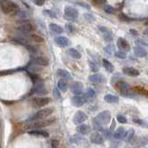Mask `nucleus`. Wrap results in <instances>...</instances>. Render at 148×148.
Segmentation results:
<instances>
[{
  "instance_id": "9",
  "label": "nucleus",
  "mask_w": 148,
  "mask_h": 148,
  "mask_svg": "<svg viewBox=\"0 0 148 148\" xmlns=\"http://www.w3.org/2000/svg\"><path fill=\"white\" fill-rule=\"evenodd\" d=\"M71 91L75 95H80L83 92V84L81 82H73L71 84Z\"/></svg>"
},
{
  "instance_id": "1",
  "label": "nucleus",
  "mask_w": 148,
  "mask_h": 148,
  "mask_svg": "<svg viewBox=\"0 0 148 148\" xmlns=\"http://www.w3.org/2000/svg\"><path fill=\"white\" fill-rule=\"evenodd\" d=\"M56 121V118H47L45 119L37 120V121H32L29 123L26 126L27 129H30V131H34V130H41L42 128L47 127L52 125Z\"/></svg>"
},
{
  "instance_id": "31",
  "label": "nucleus",
  "mask_w": 148,
  "mask_h": 148,
  "mask_svg": "<svg viewBox=\"0 0 148 148\" xmlns=\"http://www.w3.org/2000/svg\"><path fill=\"white\" fill-rule=\"evenodd\" d=\"M30 38H31V40H32L34 42H35V43H38V44L44 43V42H45L43 37H41L40 35H37V34H32L30 36Z\"/></svg>"
},
{
  "instance_id": "2",
  "label": "nucleus",
  "mask_w": 148,
  "mask_h": 148,
  "mask_svg": "<svg viewBox=\"0 0 148 148\" xmlns=\"http://www.w3.org/2000/svg\"><path fill=\"white\" fill-rule=\"evenodd\" d=\"M0 6H1V9L2 11L5 14H12V13H17L20 8H18V6L12 1H1L0 2Z\"/></svg>"
},
{
  "instance_id": "47",
  "label": "nucleus",
  "mask_w": 148,
  "mask_h": 148,
  "mask_svg": "<svg viewBox=\"0 0 148 148\" xmlns=\"http://www.w3.org/2000/svg\"><path fill=\"white\" fill-rule=\"evenodd\" d=\"M66 28H67V32H69V34H72V32H74V27L71 24H67Z\"/></svg>"
},
{
  "instance_id": "11",
  "label": "nucleus",
  "mask_w": 148,
  "mask_h": 148,
  "mask_svg": "<svg viewBox=\"0 0 148 148\" xmlns=\"http://www.w3.org/2000/svg\"><path fill=\"white\" fill-rule=\"evenodd\" d=\"M87 119H88L87 115L83 112V111H78L73 117V122L75 124H82L84 122L85 120H87Z\"/></svg>"
},
{
  "instance_id": "36",
  "label": "nucleus",
  "mask_w": 148,
  "mask_h": 148,
  "mask_svg": "<svg viewBox=\"0 0 148 148\" xmlns=\"http://www.w3.org/2000/svg\"><path fill=\"white\" fill-rule=\"evenodd\" d=\"M84 141H86L85 139H83L80 136H74L71 138V142L72 143H84Z\"/></svg>"
},
{
  "instance_id": "32",
  "label": "nucleus",
  "mask_w": 148,
  "mask_h": 148,
  "mask_svg": "<svg viewBox=\"0 0 148 148\" xmlns=\"http://www.w3.org/2000/svg\"><path fill=\"white\" fill-rule=\"evenodd\" d=\"M92 126L95 131H103V128H102V124L97 121V119L95 118L92 119Z\"/></svg>"
},
{
  "instance_id": "15",
  "label": "nucleus",
  "mask_w": 148,
  "mask_h": 148,
  "mask_svg": "<svg viewBox=\"0 0 148 148\" xmlns=\"http://www.w3.org/2000/svg\"><path fill=\"white\" fill-rule=\"evenodd\" d=\"M134 55L137 56L138 58H145L148 52H147V50L143 47V46H141V45H136V46H134Z\"/></svg>"
},
{
  "instance_id": "40",
  "label": "nucleus",
  "mask_w": 148,
  "mask_h": 148,
  "mask_svg": "<svg viewBox=\"0 0 148 148\" xmlns=\"http://www.w3.org/2000/svg\"><path fill=\"white\" fill-rule=\"evenodd\" d=\"M115 56L117 58H120V59H124V58H127V56H126V53H124V52H121V51H117V52H115Z\"/></svg>"
},
{
  "instance_id": "46",
  "label": "nucleus",
  "mask_w": 148,
  "mask_h": 148,
  "mask_svg": "<svg viewBox=\"0 0 148 148\" xmlns=\"http://www.w3.org/2000/svg\"><path fill=\"white\" fill-rule=\"evenodd\" d=\"M119 18H121V20L125 21H133V18H131L127 16H125L124 14H120L119 15Z\"/></svg>"
},
{
  "instance_id": "49",
  "label": "nucleus",
  "mask_w": 148,
  "mask_h": 148,
  "mask_svg": "<svg viewBox=\"0 0 148 148\" xmlns=\"http://www.w3.org/2000/svg\"><path fill=\"white\" fill-rule=\"evenodd\" d=\"M98 29H99L100 32H103V34H106V32H109V30H108L106 27H105V26H101V25H99V26H98Z\"/></svg>"
},
{
  "instance_id": "10",
  "label": "nucleus",
  "mask_w": 148,
  "mask_h": 148,
  "mask_svg": "<svg viewBox=\"0 0 148 148\" xmlns=\"http://www.w3.org/2000/svg\"><path fill=\"white\" fill-rule=\"evenodd\" d=\"M117 46L119 47V51H121V52H129L130 49H131V47H130V45L128 42L125 40L124 38H119L118 41H117Z\"/></svg>"
},
{
  "instance_id": "45",
  "label": "nucleus",
  "mask_w": 148,
  "mask_h": 148,
  "mask_svg": "<svg viewBox=\"0 0 148 148\" xmlns=\"http://www.w3.org/2000/svg\"><path fill=\"white\" fill-rule=\"evenodd\" d=\"M50 145H51V148H58L59 145V142L58 140H52Z\"/></svg>"
},
{
  "instance_id": "14",
  "label": "nucleus",
  "mask_w": 148,
  "mask_h": 148,
  "mask_svg": "<svg viewBox=\"0 0 148 148\" xmlns=\"http://www.w3.org/2000/svg\"><path fill=\"white\" fill-rule=\"evenodd\" d=\"M122 72L129 77H137L140 75V72H139L138 69L132 67H124L122 69Z\"/></svg>"
},
{
  "instance_id": "44",
  "label": "nucleus",
  "mask_w": 148,
  "mask_h": 148,
  "mask_svg": "<svg viewBox=\"0 0 148 148\" xmlns=\"http://www.w3.org/2000/svg\"><path fill=\"white\" fill-rule=\"evenodd\" d=\"M102 132H103V134H104V136H105L106 139H109L111 137V135H112L109 130H103Z\"/></svg>"
},
{
  "instance_id": "4",
  "label": "nucleus",
  "mask_w": 148,
  "mask_h": 148,
  "mask_svg": "<svg viewBox=\"0 0 148 148\" xmlns=\"http://www.w3.org/2000/svg\"><path fill=\"white\" fill-rule=\"evenodd\" d=\"M64 17L68 21H76L79 18V11L78 9L72 7H66L64 9Z\"/></svg>"
},
{
  "instance_id": "43",
  "label": "nucleus",
  "mask_w": 148,
  "mask_h": 148,
  "mask_svg": "<svg viewBox=\"0 0 148 148\" xmlns=\"http://www.w3.org/2000/svg\"><path fill=\"white\" fill-rule=\"evenodd\" d=\"M77 5H79V6H81L82 8H84L86 9H90L91 7H90V5L88 4V3H85V2H76Z\"/></svg>"
},
{
  "instance_id": "54",
  "label": "nucleus",
  "mask_w": 148,
  "mask_h": 148,
  "mask_svg": "<svg viewBox=\"0 0 148 148\" xmlns=\"http://www.w3.org/2000/svg\"><path fill=\"white\" fill-rule=\"evenodd\" d=\"M133 122H135V123H139V124H142L143 125V121H142V120H140V119H133Z\"/></svg>"
},
{
  "instance_id": "22",
  "label": "nucleus",
  "mask_w": 148,
  "mask_h": 148,
  "mask_svg": "<svg viewBox=\"0 0 148 148\" xmlns=\"http://www.w3.org/2000/svg\"><path fill=\"white\" fill-rule=\"evenodd\" d=\"M126 131H125V129L123 127H119V129H117V131H116L113 134V137L115 139H117V140H120V139H124L125 135H126Z\"/></svg>"
},
{
  "instance_id": "29",
  "label": "nucleus",
  "mask_w": 148,
  "mask_h": 148,
  "mask_svg": "<svg viewBox=\"0 0 148 148\" xmlns=\"http://www.w3.org/2000/svg\"><path fill=\"white\" fill-rule=\"evenodd\" d=\"M95 96H96V92L94 89H88L84 95V98L86 100H92L95 98Z\"/></svg>"
},
{
  "instance_id": "23",
  "label": "nucleus",
  "mask_w": 148,
  "mask_h": 148,
  "mask_svg": "<svg viewBox=\"0 0 148 148\" xmlns=\"http://www.w3.org/2000/svg\"><path fill=\"white\" fill-rule=\"evenodd\" d=\"M57 73L60 78L63 79V80H71L72 79V76L71 75V73L67 71H65V69H58Z\"/></svg>"
},
{
  "instance_id": "18",
  "label": "nucleus",
  "mask_w": 148,
  "mask_h": 148,
  "mask_svg": "<svg viewBox=\"0 0 148 148\" xmlns=\"http://www.w3.org/2000/svg\"><path fill=\"white\" fill-rule=\"evenodd\" d=\"M89 81L94 83H103L106 82V79L102 74L96 73V74H92V75L89 77Z\"/></svg>"
},
{
  "instance_id": "24",
  "label": "nucleus",
  "mask_w": 148,
  "mask_h": 148,
  "mask_svg": "<svg viewBox=\"0 0 148 148\" xmlns=\"http://www.w3.org/2000/svg\"><path fill=\"white\" fill-rule=\"evenodd\" d=\"M104 100L106 102H108V103H110V104H117L119 102V97L117 95H106L105 97H104Z\"/></svg>"
},
{
  "instance_id": "20",
  "label": "nucleus",
  "mask_w": 148,
  "mask_h": 148,
  "mask_svg": "<svg viewBox=\"0 0 148 148\" xmlns=\"http://www.w3.org/2000/svg\"><path fill=\"white\" fill-rule=\"evenodd\" d=\"M29 134L37 137H43V138H47L49 137V133L45 131H42V130H34V131H29Z\"/></svg>"
},
{
  "instance_id": "39",
  "label": "nucleus",
  "mask_w": 148,
  "mask_h": 148,
  "mask_svg": "<svg viewBox=\"0 0 148 148\" xmlns=\"http://www.w3.org/2000/svg\"><path fill=\"white\" fill-rule=\"evenodd\" d=\"M117 121L119 122L120 124H125V123H127V119L122 115H118L117 116Z\"/></svg>"
},
{
  "instance_id": "37",
  "label": "nucleus",
  "mask_w": 148,
  "mask_h": 148,
  "mask_svg": "<svg viewBox=\"0 0 148 148\" xmlns=\"http://www.w3.org/2000/svg\"><path fill=\"white\" fill-rule=\"evenodd\" d=\"M89 66H90V69L92 71H94V72H96V71H99V68L98 66L95 63V62H92V61H89Z\"/></svg>"
},
{
  "instance_id": "28",
  "label": "nucleus",
  "mask_w": 148,
  "mask_h": 148,
  "mask_svg": "<svg viewBox=\"0 0 148 148\" xmlns=\"http://www.w3.org/2000/svg\"><path fill=\"white\" fill-rule=\"evenodd\" d=\"M68 54L71 56V58H75V59H80L82 58V55L79 51L75 48H69L68 50Z\"/></svg>"
},
{
  "instance_id": "53",
  "label": "nucleus",
  "mask_w": 148,
  "mask_h": 148,
  "mask_svg": "<svg viewBox=\"0 0 148 148\" xmlns=\"http://www.w3.org/2000/svg\"><path fill=\"white\" fill-rule=\"evenodd\" d=\"M130 32H131V34H133V35H138V32L135 31V30H133V29H131L130 30Z\"/></svg>"
},
{
  "instance_id": "26",
  "label": "nucleus",
  "mask_w": 148,
  "mask_h": 148,
  "mask_svg": "<svg viewBox=\"0 0 148 148\" xmlns=\"http://www.w3.org/2000/svg\"><path fill=\"white\" fill-rule=\"evenodd\" d=\"M102 63H103V67L106 69V71H108V72L112 73L114 71V66L112 65V63L108 61V59H103Z\"/></svg>"
},
{
  "instance_id": "6",
  "label": "nucleus",
  "mask_w": 148,
  "mask_h": 148,
  "mask_svg": "<svg viewBox=\"0 0 148 148\" xmlns=\"http://www.w3.org/2000/svg\"><path fill=\"white\" fill-rule=\"evenodd\" d=\"M18 31L22 34H29L34 31V26L29 21H23L18 25Z\"/></svg>"
},
{
  "instance_id": "13",
  "label": "nucleus",
  "mask_w": 148,
  "mask_h": 148,
  "mask_svg": "<svg viewBox=\"0 0 148 148\" xmlns=\"http://www.w3.org/2000/svg\"><path fill=\"white\" fill-rule=\"evenodd\" d=\"M86 99L84 96H80V95H75L71 98V104L76 106V108H81L83 105L86 103Z\"/></svg>"
},
{
  "instance_id": "48",
  "label": "nucleus",
  "mask_w": 148,
  "mask_h": 148,
  "mask_svg": "<svg viewBox=\"0 0 148 148\" xmlns=\"http://www.w3.org/2000/svg\"><path fill=\"white\" fill-rule=\"evenodd\" d=\"M44 13L48 14V16L51 17V18H57V16H56V13L53 12V11H51V10H45Z\"/></svg>"
},
{
  "instance_id": "3",
  "label": "nucleus",
  "mask_w": 148,
  "mask_h": 148,
  "mask_svg": "<svg viewBox=\"0 0 148 148\" xmlns=\"http://www.w3.org/2000/svg\"><path fill=\"white\" fill-rule=\"evenodd\" d=\"M53 112H54V109L50 108L40 109L39 111H37L35 114L32 116L30 118V120H32V121H37V120L45 119H47L50 115H52Z\"/></svg>"
},
{
  "instance_id": "55",
  "label": "nucleus",
  "mask_w": 148,
  "mask_h": 148,
  "mask_svg": "<svg viewBox=\"0 0 148 148\" xmlns=\"http://www.w3.org/2000/svg\"><path fill=\"white\" fill-rule=\"evenodd\" d=\"M143 34H145V37H147V38H148V29H146L145 32H143Z\"/></svg>"
},
{
  "instance_id": "56",
  "label": "nucleus",
  "mask_w": 148,
  "mask_h": 148,
  "mask_svg": "<svg viewBox=\"0 0 148 148\" xmlns=\"http://www.w3.org/2000/svg\"><path fill=\"white\" fill-rule=\"evenodd\" d=\"M145 25H148V21H147L145 22Z\"/></svg>"
},
{
  "instance_id": "30",
  "label": "nucleus",
  "mask_w": 148,
  "mask_h": 148,
  "mask_svg": "<svg viewBox=\"0 0 148 148\" xmlns=\"http://www.w3.org/2000/svg\"><path fill=\"white\" fill-rule=\"evenodd\" d=\"M133 137H134V130L130 129L129 131L126 132V135H125V137H124V141L126 143H129L132 140Z\"/></svg>"
},
{
  "instance_id": "52",
  "label": "nucleus",
  "mask_w": 148,
  "mask_h": 148,
  "mask_svg": "<svg viewBox=\"0 0 148 148\" xmlns=\"http://www.w3.org/2000/svg\"><path fill=\"white\" fill-rule=\"evenodd\" d=\"M116 128V122H115V120H113L112 123H111V127H110V130L112 131V130H114Z\"/></svg>"
},
{
  "instance_id": "34",
  "label": "nucleus",
  "mask_w": 148,
  "mask_h": 148,
  "mask_svg": "<svg viewBox=\"0 0 148 148\" xmlns=\"http://www.w3.org/2000/svg\"><path fill=\"white\" fill-rule=\"evenodd\" d=\"M104 51L108 54V55H112L114 52V46L112 45H108L104 47Z\"/></svg>"
},
{
  "instance_id": "57",
  "label": "nucleus",
  "mask_w": 148,
  "mask_h": 148,
  "mask_svg": "<svg viewBox=\"0 0 148 148\" xmlns=\"http://www.w3.org/2000/svg\"><path fill=\"white\" fill-rule=\"evenodd\" d=\"M146 74H147V75H148V69H147V71H146Z\"/></svg>"
},
{
  "instance_id": "42",
  "label": "nucleus",
  "mask_w": 148,
  "mask_h": 148,
  "mask_svg": "<svg viewBox=\"0 0 148 148\" xmlns=\"http://www.w3.org/2000/svg\"><path fill=\"white\" fill-rule=\"evenodd\" d=\"M84 18H86V20L88 21H95V18L92 15V14H88V13H86V14H84Z\"/></svg>"
},
{
  "instance_id": "51",
  "label": "nucleus",
  "mask_w": 148,
  "mask_h": 148,
  "mask_svg": "<svg viewBox=\"0 0 148 148\" xmlns=\"http://www.w3.org/2000/svg\"><path fill=\"white\" fill-rule=\"evenodd\" d=\"M136 43H137V44H141V45H146V46H148V45L145 43V42H143V41H142V40H137V41H136Z\"/></svg>"
},
{
  "instance_id": "38",
  "label": "nucleus",
  "mask_w": 148,
  "mask_h": 148,
  "mask_svg": "<svg viewBox=\"0 0 148 148\" xmlns=\"http://www.w3.org/2000/svg\"><path fill=\"white\" fill-rule=\"evenodd\" d=\"M53 95L55 96L56 99H60V98H61V94H60L58 88H57V87L54 88V90H53Z\"/></svg>"
},
{
  "instance_id": "5",
  "label": "nucleus",
  "mask_w": 148,
  "mask_h": 148,
  "mask_svg": "<svg viewBox=\"0 0 148 148\" xmlns=\"http://www.w3.org/2000/svg\"><path fill=\"white\" fill-rule=\"evenodd\" d=\"M50 98L48 97H34V99L32 100V106H34V108H40L45 106L46 105H48L50 103Z\"/></svg>"
},
{
  "instance_id": "21",
  "label": "nucleus",
  "mask_w": 148,
  "mask_h": 148,
  "mask_svg": "<svg viewBox=\"0 0 148 148\" xmlns=\"http://www.w3.org/2000/svg\"><path fill=\"white\" fill-rule=\"evenodd\" d=\"M77 132L79 133L82 134V135H86V134L90 133L91 132V127L87 124H81L77 127Z\"/></svg>"
},
{
  "instance_id": "27",
  "label": "nucleus",
  "mask_w": 148,
  "mask_h": 148,
  "mask_svg": "<svg viewBox=\"0 0 148 148\" xmlns=\"http://www.w3.org/2000/svg\"><path fill=\"white\" fill-rule=\"evenodd\" d=\"M58 88L59 91L61 92H67L68 90V82L66 80H63V79H60L58 82Z\"/></svg>"
},
{
  "instance_id": "41",
  "label": "nucleus",
  "mask_w": 148,
  "mask_h": 148,
  "mask_svg": "<svg viewBox=\"0 0 148 148\" xmlns=\"http://www.w3.org/2000/svg\"><path fill=\"white\" fill-rule=\"evenodd\" d=\"M16 14H17V15H18V17H20V18H27V13H26L24 10H21V9H20V10H18Z\"/></svg>"
},
{
  "instance_id": "19",
  "label": "nucleus",
  "mask_w": 148,
  "mask_h": 148,
  "mask_svg": "<svg viewBox=\"0 0 148 148\" xmlns=\"http://www.w3.org/2000/svg\"><path fill=\"white\" fill-rule=\"evenodd\" d=\"M34 63L36 64L37 66L45 67L49 64V60L44 57H37V58H34Z\"/></svg>"
},
{
  "instance_id": "8",
  "label": "nucleus",
  "mask_w": 148,
  "mask_h": 148,
  "mask_svg": "<svg viewBox=\"0 0 148 148\" xmlns=\"http://www.w3.org/2000/svg\"><path fill=\"white\" fill-rule=\"evenodd\" d=\"M95 119H97V121L101 124H108L111 120V115H110V112L108 110L102 111L101 113H99L96 116Z\"/></svg>"
},
{
  "instance_id": "7",
  "label": "nucleus",
  "mask_w": 148,
  "mask_h": 148,
  "mask_svg": "<svg viewBox=\"0 0 148 148\" xmlns=\"http://www.w3.org/2000/svg\"><path fill=\"white\" fill-rule=\"evenodd\" d=\"M34 92L39 95H45L47 94V91L45 89V83L42 80H37L34 82Z\"/></svg>"
},
{
  "instance_id": "50",
  "label": "nucleus",
  "mask_w": 148,
  "mask_h": 148,
  "mask_svg": "<svg viewBox=\"0 0 148 148\" xmlns=\"http://www.w3.org/2000/svg\"><path fill=\"white\" fill-rule=\"evenodd\" d=\"M34 3L35 5H37V6H43V5L45 4V1H34Z\"/></svg>"
},
{
  "instance_id": "12",
  "label": "nucleus",
  "mask_w": 148,
  "mask_h": 148,
  "mask_svg": "<svg viewBox=\"0 0 148 148\" xmlns=\"http://www.w3.org/2000/svg\"><path fill=\"white\" fill-rule=\"evenodd\" d=\"M118 90L124 95H128V92L131 90V85L125 82H119L117 83Z\"/></svg>"
},
{
  "instance_id": "33",
  "label": "nucleus",
  "mask_w": 148,
  "mask_h": 148,
  "mask_svg": "<svg viewBox=\"0 0 148 148\" xmlns=\"http://www.w3.org/2000/svg\"><path fill=\"white\" fill-rule=\"evenodd\" d=\"M103 37H104V40L106 42H108V43H110V42L113 41V34H112V32H111L110 31L108 32H106V34H104Z\"/></svg>"
},
{
  "instance_id": "25",
  "label": "nucleus",
  "mask_w": 148,
  "mask_h": 148,
  "mask_svg": "<svg viewBox=\"0 0 148 148\" xmlns=\"http://www.w3.org/2000/svg\"><path fill=\"white\" fill-rule=\"evenodd\" d=\"M49 29L51 30V32H54V34H61L64 32L62 27H60L59 25L56 24V23H51V24L49 25Z\"/></svg>"
},
{
  "instance_id": "35",
  "label": "nucleus",
  "mask_w": 148,
  "mask_h": 148,
  "mask_svg": "<svg viewBox=\"0 0 148 148\" xmlns=\"http://www.w3.org/2000/svg\"><path fill=\"white\" fill-rule=\"evenodd\" d=\"M104 10L108 14H114L116 12L115 8H113L112 6H109V5H106L104 7Z\"/></svg>"
},
{
  "instance_id": "17",
  "label": "nucleus",
  "mask_w": 148,
  "mask_h": 148,
  "mask_svg": "<svg viewBox=\"0 0 148 148\" xmlns=\"http://www.w3.org/2000/svg\"><path fill=\"white\" fill-rule=\"evenodd\" d=\"M56 44H57L60 47H67L69 45V40L65 36H58L55 39Z\"/></svg>"
},
{
  "instance_id": "16",
  "label": "nucleus",
  "mask_w": 148,
  "mask_h": 148,
  "mask_svg": "<svg viewBox=\"0 0 148 148\" xmlns=\"http://www.w3.org/2000/svg\"><path fill=\"white\" fill-rule=\"evenodd\" d=\"M90 141L92 143H95V145H101V143H104V137L99 132H95L91 134Z\"/></svg>"
}]
</instances>
